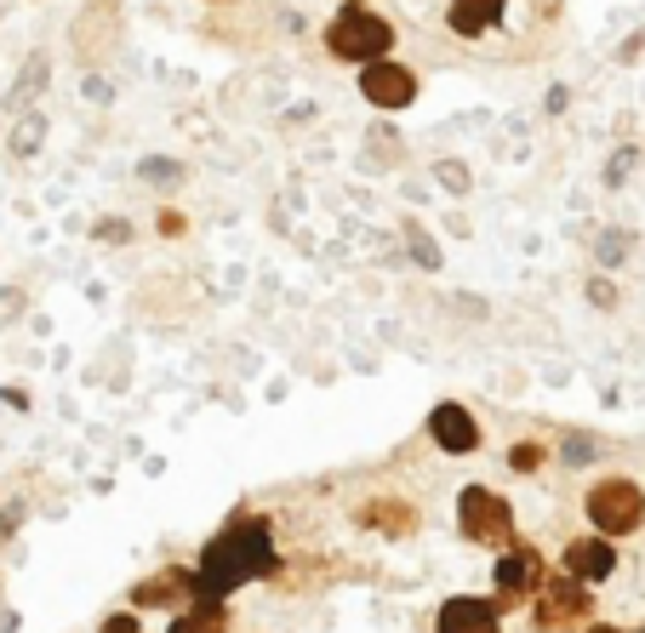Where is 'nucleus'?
I'll list each match as a JSON object with an SVG mask.
<instances>
[{"mask_svg":"<svg viewBox=\"0 0 645 633\" xmlns=\"http://www.w3.org/2000/svg\"><path fill=\"white\" fill-rule=\"evenodd\" d=\"M194 571H201V594H217V599H229L235 588H246V582H258V576H275L280 553H275V537H268V519L240 514L235 525H223L206 542Z\"/></svg>","mask_w":645,"mask_h":633,"instance_id":"1","label":"nucleus"},{"mask_svg":"<svg viewBox=\"0 0 645 633\" xmlns=\"http://www.w3.org/2000/svg\"><path fill=\"white\" fill-rule=\"evenodd\" d=\"M326 46H332V58H343V63H389V52H394V29L378 17V12H366L360 0H349L332 23H326Z\"/></svg>","mask_w":645,"mask_h":633,"instance_id":"2","label":"nucleus"},{"mask_svg":"<svg viewBox=\"0 0 645 633\" xmlns=\"http://www.w3.org/2000/svg\"><path fill=\"white\" fill-rule=\"evenodd\" d=\"M583 509H588L600 537H629V530H640V519H645V491L634 479H600Z\"/></svg>","mask_w":645,"mask_h":633,"instance_id":"3","label":"nucleus"},{"mask_svg":"<svg viewBox=\"0 0 645 633\" xmlns=\"http://www.w3.org/2000/svg\"><path fill=\"white\" fill-rule=\"evenodd\" d=\"M457 525L468 542H486V548H514V514L503 497H491L486 486H468L457 497Z\"/></svg>","mask_w":645,"mask_h":633,"instance_id":"4","label":"nucleus"},{"mask_svg":"<svg viewBox=\"0 0 645 633\" xmlns=\"http://www.w3.org/2000/svg\"><path fill=\"white\" fill-rule=\"evenodd\" d=\"M498 594H491V605L498 611H514V605H526L531 594H542V582H549V565H542V553L531 542H514L503 548V560H498Z\"/></svg>","mask_w":645,"mask_h":633,"instance_id":"5","label":"nucleus"},{"mask_svg":"<svg viewBox=\"0 0 645 633\" xmlns=\"http://www.w3.org/2000/svg\"><path fill=\"white\" fill-rule=\"evenodd\" d=\"M594 617V594L583 588L577 576H549L537 594V628L542 633H565V628H583Z\"/></svg>","mask_w":645,"mask_h":633,"instance_id":"6","label":"nucleus"},{"mask_svg":"<svg viewBox=\"0 0 645 633\" xmlns=\"http://www.w3.org/2000/svg\"><path fill=\"white\" fill-rule=\"evenodd\" d=\"M183 599H201V571L171 565L160 576L138 582V588H132V611H171V605H183Z\"/></svg>","mask_w":645,"mask_h":633,"instance_id":"7","label":"nucleus"},{"mask_svg":"<svg viewBox=\"0 0 645 633\" xmlns=\"http://www.w3.org/2000/svg\"><path fill=\"white\" fill-rule=\"evenodd\" d=\"M360 92H366V104H378V109H406L417 97V74L401 69V63H366Z\"/></svg>","mask_w":645,"mask_h":633,"instance_id":"8","label":"nucleus"},{"mask_svg":"<svg viewBox=\"0 0 645 633\" xmlns=\"http://www.w3.org/2000/svg\"><path fill=\"white\" fill-rule=\"evenodd\" d=\"M429 434L440 451H452V457H468V451H480V422L463 411V405H434L429 411Z\"/></svg>","mask_w":645,"mask_h":633,"instance_id":"9","label":"nucleus"},{"mask_svg":"<svg viewBox=\"0 0 645 633\" xmlns=\"http://www.w3.org/2000/svg\"><path fill=\"white\" fill-rule=\"evenodd\" d=\"M440 633H498V605L491 599H445L440 605Z\"/></svg>","mask_w":645,"mask_h":633,"instance_id":"10","label":"nucleus"},{"mask_svg":"<svg viewBox=\"0 0 645 633\" xmlns=\"http://www.w3.org/2000/svg\"><path fill=\"white\" fill-rule=\"evenodd\" d=\"M611 571H617V548L611 542H594V537L565 542V576H577L583 588H588V582H606Z\"/></svg>","mask_w":645,"mask_h":633,"instance_id":"11","label":"nucleus"},{"mask_svg":"<svg viewBox=\"0 0 645 633\" xmlns=\"http://www.w3.org/2000/svg\"><path fill=\"white\" fill-rule=\"evenodd\" d=\"M355 519L371 525V530H383V537H411V530H417V509H411V502H401V497H378V502H366V509H360Z\"/></svg>","mask_w":645,"mask_h":633,"instance_id":"12","label":"nucleus"},{"mask_svg":"<svg viewBox=\"0 0 645 633\" xmlns=\"http://www.w3.org/2000/svg\"><path fill=\"white\" fill-rule=\"evenodd\" d=\"M445 23H452V35H486L491 23H503V0H452Z\"/></svg>","mask_w":645,"mask_h":633,"instance_id":"13","label":"nucleus"},{"mask_svg":"<svg viewBox=\"0 0 645 633\" xmlns=\"http://www.w3.org/2000/svg\"><path fill=\"white\" fill-rule=\"evenodd\" d=\"M229 628V611H223V599L217 594H201V599H189V611L171 622V633H223Z\"/></svg>","mask_w":645,"mask_h":633,"instance_id":"14","label":"nucleus"},{"mask_svg":"<svg viewBox=\"0 0 645 633\" xmlns=\"http://www.w3.org/2000/svg\"><path fill=\"white\" fill-rule=\"evenodd\" d=\"M46 69H52V63H46V52H35L29 63H23V74H17V86H12V97H7V104H12V109H23V104H29V97L40 92V81H46Z\"/></svg>","mask_w":645,"mask_h":633,"instance_id":"15","label":"nucleus"},{"mask_svg":"<svg viewBox=\"0 0 645 633\" xmlns=\"http://www.w3.org/2000/svg\"><path fill=\"white\" fill-rule=\"evenodd\" d=\"M406 246L417 251V263H423V268H440V246L423 235V229H417V223H411V229H406Z\"/></svg>","mask_w":645,"mask_h":633,"instance_id":"16","label":"nucleus"},{"mask_svg":"<svg viewBox=\"0 0 645 633\" xmlns=\"http://www.w3.org/2000/svg\"><path fill=\"white\" fill-rule=\"evenodd\" d=\"M509 463H514L519 474H537V468H542V445H531V440H519V445L509 451Z\"/></svg>","mask_w":645,"mask_h":633,"instance_id":"17","label":"nucleus"},{"mask_svg":"<svg viewBox=\"0 0 645 633\" xmlns=\"http://www.w3.org/2000/svg\"><path fill=\"white\" fill-rule=\"evenodd\" d=\"M143 177H148V183H178V177H183V166L178 160H143Z\"/></svg>","mask_w":645,"mask_h":633,"instance_id":"18","label":"nucleus"},{"mask_svg":"<svg viewBox=\"0 0 645 633\" xmlns=\"http://www.w3.org/2000/svg\"><path fill=\"white\" fill-rule=\"evenodd\" d=\"M623 251H629V240H623V235L600 240V263H606V268H617V263H623Z\"/></svg>","mask_w":645,"mask_h":633,"instance_id":"19","label":"nucleus"},{"mask_svg":"<svg viewBox=\"0 0 645 633\" xmlns=\"http://www.w3.org/2000/svg\"><path fill=\"white\" fill-rule=\"evenodd\" d=\"M40 132H46L40 120H23V132H17V143H12V148H17V155H29V148L40 143Z\"/></svg>","mask_w":645,"mask_h":633,"instance_id":"20","label":"nucleus"},{"mask_svg":"<svg viewBox=\"0 0 645 633\" xmlns=\"http://www.w3.org/2000/svg\"><path fill=\"white\" fill-rule=\"evenodd\" d=\"M588 297L600 302V309H611V302H617V286H611V280H588Z\"/></svg>","mask_w":645,"mask_h":633,"instance_id":"21","label":"nucleus"},{"mask_svg":"<svg viewBox=\"0 0 645 633\" xmlns=\"http://www.w3.org/2000/svg\"><path fill=\"white\" fill-rule=\"evenodd\" d=\"M440 183H445V189H468V171L445 160V166H440Z\"/></svg>","mask_w":645,"mask_h":633,"instance_id":"22","label":"nucleus"},{"mask_svg":"<svg viewBox=\"0 0 645 633\" xmlns=\"http://www.w3.org/2000/svg\"><path fill=\"white\" fill-rule=\"evenodd\" d=\"M104 633H143V628H138V617H132V611H120V617H109V622H104Z\"/></svg>","mask_w":645,"mask_h":633,"instance_id":"23","label":"nucleus"},{"mask_svg":"<svg viewBox=\"0 0 645 633\" xmlns=\"http://www.w3.org/2000/svg\"><path fill=\"white\" fill-rule=\"evenodd\" d=\"M12 309H23V291H0V325L12 320Z\"/></svg>","mask_w":645,"mask_h":633,"instance_id":"24","label":"nucleus"},{"mask_svg":"<svg viewBox=\"0 0 645 633\" xmlns=\"http://www.w3.org/2000/svg\"><path fill=\"white\" fill-rule=\"evenodd\" d=\"M160 235L178 240V235H183V212H160Z\"/></svg>","mask_w":645,"mask_h":633,"instance_id":"25","label":"nucleus"},{"mask_svg":"<svg viewBox=\"0 0 645 633\" xmlns=\"http://www.w3.org/2000/svg\"><path fill=\"white\" fill-rule=\"evenodd\" d=\"M588 457H594L588 440H572V445H565V463H588Z\"/></svg>","mask_w":645,"mask_h":633,"instance_id":"26","label":"nucleus"},{"mask_svg":"<svg viewBox=\"0 0 645 633\" xmlns=\"http://www.w3.org/2000/svg\"><path fill=\"white\" fill-rule=\"evenodd\" d=\"M588 633H623V628H606V622H594V628H588Z\"/></svg>","mask_w":645,"mask_h":633,"instance_id":"27","label":"nucleus"},{"mask_svg":"<svg viewBox=\"0 0 645 633\" xmlns=\"http://www.w3.org/2000/svg\"><path fill=\"white\" fill-rule=\"evenodd\" d=\"M212 7H223V0H212Z\"/></svg>","mask_w":645,"mask_h":633,"instance_id":"28","label":"nucleus"}]
</instances>
